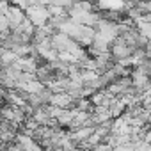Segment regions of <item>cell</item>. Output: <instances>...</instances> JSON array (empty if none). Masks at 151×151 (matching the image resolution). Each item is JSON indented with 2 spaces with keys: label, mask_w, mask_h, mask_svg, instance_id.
<instances>
[{
  "label": "cell",
  "mask_w": 151,
  "mask_h": 151,
  "mask_svg": "<svg viewBox=\"0 0 151 151\" xmlns=\"http://www.w3.org/2000/svg\"><path fill=\"white\" fill-rule=\"evenodd\" d=\"M132 52H133V46H130V45L124 43V41H117V43L114 45V48H112V53H114L117 59H128V57L132 55Z\"/></svg>",
  "instance_id": "cell-1"
},
{
  "label": "cell",
  "mask_w": 151,
  "mask_h": 151,
  "mask_svg": "<svg viewBox=\"0 0 151 151\" xmlns=\"http://www.w3.org/2000/svg\"><path fill=\"white\" fill-rule=\"evenodd\" d=\"M37 7H32L30 11H29V14L34 18V22H37V23H43V20H45V16H46V11H43V9H39V11H36Z\"/></svg>",
  "instance_id": "cell-2"
}]
</instances>
